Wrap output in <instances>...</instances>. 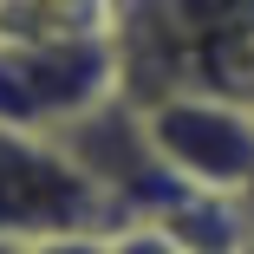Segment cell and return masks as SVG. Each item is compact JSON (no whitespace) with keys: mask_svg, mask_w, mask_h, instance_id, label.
<instances>
[{"mask_svg":"<svg viewBox=\"0 0 254 254\" xmlns=\"http://www.w3.org/2000/svg\"><path fill=\"white\" fill-rule=\"evenodd\" d=\"M124 91L118 33L105 39H0V124L59 137Z\"/></svg>","mask_w":254,"mask_h":254,"instance_id":"7a4b0ae2","label":"cell"},{"mask_svg":"<svg viewBox=\"0 0 254 254\" xmlns=\"http://www.w3.org/2000/svg\"><path fill=\"white\" fill-rule=\"evenodd\" d=\"M150 143L195 195L241 202L254 189V105L228 91H163L143 105Z\"/></svg>","mask_w":254,"mask_h":254,"instance_id":"3957f363","label":"cell"},{"mask_svg":"<svg viewBox=\"0 0 254 254\" xmlns=\"http://www.w3.org/2000/svg\"><path fill=\"white\" fill-rule=\"evenodd\" d=\"M72 228H124L59 137L0 124V241L72 235Z\"/></svg>","mask_w":254,"mask_h":254,"instance_id":"277c9868","label":"cell"},{"mask_svg":"<svg viewBox=\"0 0 254 254\" xmlns=\"http://www.w3.org/2000/svg\"><path fill=\"white\" fill-rule=\"evenodd\" d=\"M105 254H183V241L163 222H124L105 235Z\"/></svg>","mask_w":254,"mask_h":254,"instance_id":"5b68a950","label":"cell"},{"mask_svg":"<svg viewBox=\"0 0 254 254\" xmlns=\"http://www.w3.org/2000/svg\"><path fill=\"white\" fill-rule=\"evenodd\" d=\"M124 98L228 91L254 105V0H118Z\"/></svg>","mask_w":254,"mask_h":254,"instance_id":"6da1fadb","label":"cell"},{"mask_svg":"<svg viewBox=\"0 0 254 254\" xmlns=\"http://www.w3.org/2000/svg\"><path fill=\"white\" fill-rule=\"evenodd\" d=\"M183 254H254V241H215V248H183Z\"/></svg>","mask_w":254,"mask_h":254,"instance_id":"52a82bcc","label":"cell"},{"mask_svg":"<svg viewBox=\"0 0 254 254\" xmlns=\"http://www.w3.org/2000/svg\"><path fill=\"white\" fill-rule=\"evenodd\" d=\"M111 228H72V235H33L20 241V254H105Z\"/></svg>","mask_w":254,"mask_h":254,"instance_id":"8992f818","label":"cell"}]
</instances>
